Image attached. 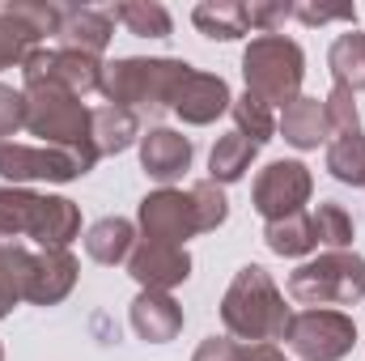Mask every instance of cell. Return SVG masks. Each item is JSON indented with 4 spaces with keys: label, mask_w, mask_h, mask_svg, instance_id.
<instances>
[{
    "label": "cell",
    "mask_w": 365,
    "mask_h": 361,
    "mask_svg": "<svg viewBox=\"0 0 365 361\" xmlns=\"http://www.w3.org/2000/svg\"><path fill=\"white\" fill-rule=\"evenodd\" d=\"M225 217H230V200H225V191L212 179L191 183L187 191H179V187H158L136 208L140 238L170 243V247H182L187 238L225 225Z\"/></svg>",
    "instance_id": "cell-1"
},
{
    "label": "cell",
    "mask_w": 365,
    "mask_h": 361,
    "mask_svg": "<svg viewBox=\"0 0 365 361\" xmlns=\"http://www.w3.org/2000/svg\"><path fill=\"white\" fill-rule=\"evenodd\" d=\"M191 77L187 60H170V56H123L110 60L102 68V98L110 106H123L140 119H158V115H175L182 81Z\"/></svg>",
    "instance_id": "cell-2"
},
{
    "label": "cell",
    "mask_w": 365,
    "mask_h": 361,
    "mask_svg": "<svg viewBox=\"0 0 365 361\" xmlns=\"http://www.w3.org/2000/svg\"><path fill=\"white\" fill-rule=\"evenodd\" d=\"M289 319H293V310L284 306V293L276 289L268 268H259V264L238 268L230 289L221 293V323H225L230 340L276 345V340H284Z\"/></svg>",
    "instance_id": "cell-3"
},
{
    "label": "cell",
    "mask_w": 365,
    "mask_h": 361,
    "mask_svg": "<svg viewBox=\"0 0 365 361\" xmlns=\"http://www.w3.org/2000/svg\"><path fill=\"white\" fill-rule=\"evenodd\" d=\"M0 234L34 243L38 251H68L81 234V208L68 195H47L30 187H0Z\"/></svg>",
    "instance_id": "cell-4"
},
{
    "label": "cell",
    "mask_w": 365,
    "mask_h": 361,
    "mask_svg": "<svg viewBox=\"0 0 365 361\" xmlns=\"http://www.w3.org/2000/svg\"><path fill=\"white\" fill-rule=\"evenodd\" d=\"M247 93L264 106H289L302 98L306 81V51L284 34H255L242 51Z\"/></svg>",
    "instance_id": "cell-5"
},
{
    "label": "cell",
    "mask_w": 365,
    "mask_h": 361,
    "mask_svg": "<svg viewBox=\"0 0 365 361\" xmlns=\"http://www.w3.org/2000/svg\"><path fill=\"white\" fill-rule=\"evenodd\" d=\"M289 298L306 310L357 306L365 298V255L323 251L319 260H306L297 272H289Z\"/></svg>",
    "instance_id": "cell-6"
},
{
    "label": "cell",
    "mask_w": 365,
    "mask_h": 361,
    "mask_svg": "<svg viewBox=\"0 0 365 361\" xmlns=\"http://www.w3.org/2000/svg\"><path fill=\"white\" fill-rule=\"evenodd\" d=\"M26 132L38 136V145H60V149H93V111L77 93L60 86H26Z\"/></svg>",
    "instance_id": "cell-7"
},
{
    "label": "cell",
    "mask_w": 365,
    "mask_h": 361,
    "mask_svg": "<svg viewBox=\"0 0 365 361\" xmlns=\"http://www.w3.org/2000/svg\"><path fill=\"white\" fill-rule=\"evenodd\" d=\"M98 166V153L81 149H60V145H21V141H0V179L9 187L26 183H73Z\"/></svg>",
    "instance_id": "cell-8"
},
{
    "label": "cell",
    "mask_w": 365,
    "mask_h": 361,
    "mask_svg": "<svg viewBox=\"0 0 365 361\" xmlns=\"http://www.w3.org/2000/svg\"><path fill=\"white\" fill-rule=\"evenodd\" d=\"M284 345L302 361H344L357 345V323L344 310H297L284 327Z\"/></svg>",
    "instance_id": "cell-9"
},
{
    "label": "cell",
    "mask_w": 365,
    "mask_h": 361,
    "mask_svg": "<svg viewBox=\"0 0 365 361\" xmlns=\"http://www.w3.org/2000/svg\"><path fill=\"white\" fill-rule=\"evenodd\" d=\"M47 34H60V4H51V0H9V4H0V73L21 68V60Z\"/></svg>",
    "instance_id": "cell-10"
},
{
    "label": "cell",
    "mask_w": 365,
    "mask_h": 361,
    "mask_svg": "<svg viewBox=\"0 0 365 361\" xmlns=\"http://www.w3.org/2000/svg\"><path fill=\"white\" fill-rule=\"evenodd\" d=\"M102 60H93L86 51H68V47H34L21 60V81L26 86H60V90L86 98L102 86Z\"/></svg>",
    "instance_id": "cell-11"
},
{
    "label": "cell",
    "mask_w": 365,
    "mask_h": 361,
    "mask_svg": "<svg viewBox=\"0 0 365 361\" xmlns=\"http://www.w3.org/2000/svg\"><path fill=\"white\" fill-rule=\"evenodd\" d=\"M314 191V175L306 162L297 158H280V162H268L259 175H255V187H251V204L264 221H284L293 213H302V204L310 200Z\"/></svg>",
    "instance_id": "cell-12"
},
{
    "label": "cell",
    "mask_w": 365,
    "mask_h": 361,
    "mask_svg": "<svg viewBox=\"0 0 365 361\" xmlns=\"http://www.w3.org/2000/svg\"><path fill=\"white\" fill-rule=\"evenodd\" d=\"M128 276L140 289H158L170 293L191 276V255L187 247H170V243H153V238H136L132 255H128Z\"/></svg>",
    "instance_id": "cell-13"
},
{
    "label": "cell",
    "mask_w": 365,
    "mask_h": 361,
    "mask_svg": "<svg viewBox=\"0 0 365 361\" xmlns=\"http://www.w3.org/2000/svg\"><path fill=\"white\" fill-rule=\"evenodd\" d=\"M230 106H234V93L225 86V77L191 68V77L182 81V90H179L175 115L182 123H191V128H204V123H217L221 115H230Z\"/></svg>",
    "instance_id": "cell-14"
},
{
    "label": "cell",
    "mask_w": 365,
    "mask_h": 361,
    "mask_svg": "<svg viewBox=\"0 0 365 361\" xmlns=\"http://www.w3.org/2000/svg\"><path fill=\"white\" fill-rule=\"evenodd\" d=\"M191 136H182L175 128H149L140 136V166L149 179H158L162 187H170L175 179H182L191 171Z\"/></svg>",
    "instance_id": "cell-15"
},
{
    "label": "cell",
    "mask_w": 365,
    "mask_h": 361,
    "mask_svg": "<svg viewBox=\"0 0 365 361\" xmlns=\"http://www.w3.org/2000/svg\"><path fill=\"white\" fill-rule=\"evenodd\" d=\"M115 34V17L106 9H90V4H60V47L68 51H86L93 60H102V51L110 47Z\"/></svg>",
    "instance_id": "cell-16"
},
{
    "label": "cell",
    "mask_w": 365,
    "mask_h": 361,
    "mask_svg": "<svg viewBox=\"0 0 365 361\" xmlns=\"http://www.w3.org/2000/svg\"><path fill=\"white\" fill-rule=\"evenodd\" d=\"M77 260L73 251H34V264H30V280H26V302L34 306H56L73 293L77 285Z\"/></svg>",
    "instance_id": "cell-17"
},
{
    "label": "cell",
    "mask_w": 365,
    "mask_h": 361,
    "mask_svg": "<svg viewBox=\"0 0 365 361\" xmlns=\"http://www.w3.org/2000/svg\"><path fill=\"white\" fill-rule=\"evenodd\" d=\"M187 315L170 293H158V289H140L136 302H132V327L145 345H170L182 332Z\"/></svg>",
    "instance_id": "cell-18"
},
{
    "label": "cell",
    "mask_w": 365,
    "mask_h": 361,
    "mask_svg": "<svg viewBox=\"0 0 365 361\" xmlns=\"http://www.w3.org/2000/svg\"><path fill=\"white\" fill-rule=\"evenodd\" d=\"M276 132H280L293 149H319V145L331 141V128H327V111H323V102H319V98H306V93L280 111Z\"/></svg>",
    "instance_id": "cell-19"
},
{
    "label": "cell",
    "mask_w": 365,
    "mask_h": 361,
    "mask_svg": "<svg viewBox=\"0 0 365 361\" xmlns=\"http://www.w3.org/2000/svg\"><path fill=\"white\" fill-rule=\"evenodd\" d=\"M136 247V225L128 217H102L86 230V255L102 268H115V264H128Z\"/></svg>",
    "instance_id": "cell-20"
},
{
    "label": "cell",
    "mask_w": 365,
    "mask_h": 361,
    "mask_svg": "<svg viewBox=\"0 0 365 361\" xmlns=\"http://www.w3.org/2000/svg\"><path fill=\"white\" fill-rule=\"evenodd\" d=\"M140 145V115L123 111V106H98L93 111V149L98 158H115L123 149Z\"/></svg>",
    "instance_id": "cell-21"
},
{
    "label": "cell",
    "mask_w": 365,
    "mask_h": 361,
    "mask_svg": "<svg viewBox=\"0 0 365 361\" xmlns=\"http://www.w3.org/2000/svg\"><path fill=\"white\" fill-rule=\"evenodd\" d=\"M191 21H195L200 34H208V39H217V43H234V39L251 34L247 4H242V0H204V4H195Z\"/></svg>",
    "instance_id": "cell-22"
},
{
    "label": "cell",
    "mask_w": 365,
    "mask_h": 361,
    "mask_svg": "<svg viewBox=\"0 0 365 361\" xmlns=\"http://www.w3.org/2000/svg\"><path fill=\"white\" fill-rule=\"evenodd\" d=\"M30 264H34V251L17 238H4L0 234V319L26 302V280H30Z\"/></svg>",
    "instance_id": "cell-23"
},
{
    "label": "cell",
    "mask_w": 365,
    "mask_h": 361,
    "mask_svg": "<svg viewBox=\"0 0 365 361\" xmlns=\"http://www.w3.org/2000/svg\"><path fill=\"white\" fill-rule=\"evenodd\" d=\"M255 153H259V145H251V141H247V136H238V132L217 136V145H212V153H208V179L217 183V187L238 183L247 171H251Z\"/></svg>",
    "instance_id": "cell-24"
},
{
    "label": "cell",
    "mask_w": 365,
    "mask_h": 361,
    "mask_svg": "<svg viewBox=\"0 0 365 361\" xmlns=\"http://www.w3.org/2000/svg\"><path fill=\"white\" fill-rule=\"evenodd\" d=\"M264 243H268V251L280 255V260H302V255H310V251L319 247L310 213H293V217H284V221H268V225H264Z\"/></svg>",
    "instance_id": "cell-25"
},
{
    "label": "cell",
    "mask_w": 365,
    "mask_h": 361,
    "mask_svg": "<svg viewBox=\"0 0 365 361\" xmlns=\"http://www.w3.org/2000/svg\"><path fill=\"white\" fill-rule=\"evenodd\" d=\"M106 13L119 26H128L136 39H170L175 34V21H170L166 4H158V0H123V4H115Z\"/></svg>",
    "instance_id": "cell-26"
},
{
    "label": "cell",
    "mask_w": 365,
    "mask_h": 361,
    "mask_svg": "<svg viewBox=\"0 0 365 361\" xmlns=\"http://www.w3.org/2000/svg\"><path fill=\"white\" fill-rule=\"evenodd\" d=\"M327 73H331V81L336 86H344V90H365V34L357 30H349V34H340L336 43H331V51H327Z\"/></svg>",
    "instance_id": "cell-27"
},
{
    "label": "cell",
    "mask_w": 365,
    "mask_h": 361,
    "mask_svg": "<svg viewBox=\"0 0 365 361\" xmlns=\"http://www.w3.org/2000/svg\"><path fill=\"white\" fill-rule=\"evenodd\" d=\"M327 175L349 187H365V132L327 141Z\"/></svg>",
    "instance_id": "cell-28"
},
{
    "label": "cell",
    "mask_w": 365,
    "mask_h": 361,
    "mask_svg": "<svg viewBox=\"0 0 365 361\" xmlns=\"http://www.w3.org/2000/svg\"><path fill=\"white\" fill-rule=\"evenodd\" d=\"M310 221H314V238H319V247H327V251H353L357 225H353V217H349L344 204L323 200V204L310 213Z\"/></svg>",
    "instance_id": "cell-29"
},
{
    "label": "cell",
    "mask_w": 365,
    "mask_h": 361,
    "mask_svg": "<svg viewBox=\"0 0 365 361\" xmlns=\"http://www.w3.org/2000/svg\"><path fill=\"white\" fill-rule=\"evenodd\" d=\"M230 115H234V132H238V136H247L251 145H268V141L276 136L272 106H264V102H259V98H251V93L234 98Z\"/></svg>",
    "instance_id": "cell-30"
},
{
    "label": "cell",
    "mask_w": 365,
    "mask_h": 361,
    "mask_svg": "<svg viewBox=\"0 0 365 361\" xmlns=\"http://www.w3.org/2000/svg\"><path fill=\"white\" fill-rule=\"evenodd\" d=\"M191 361H284V353L276 345H242L230 336H208Z\"/></svg>",
    "instance_id": "cell-31"
},
{
    "label": "cell",
    "mask_w": 365,
    "mask_h": 361,
    "mask_svg": "<svg viewBox=\"0 0 365 361\" xmlns=\"http://www.w3.org/2000/svg\"><path fill=\"white\" fill-rule=\"evenodd\" d=\"M323 111H327V128H331V136L361 132V119H357V93L353 90L331 86V93L323 98Z\"/></svg>",
    "instance_id": "cell-32"
},
{
    "label": "cell",
    "mask_w": 365,
    "mask_h": 361,
    "mask_svg": "<svg viewBox=\"0 0 365 361\" xmlns=\"http://www.w3.org/2000/svg\"><path fill=\"white\" fill-rule=\"evenodd\" d=\"M289 17H293V4H284V0H251L247 4V21L259 34H280V26Z\"/></svg>",
    "instance_id": "cell-33"
},
{
    "label": "cell",
    "mask_w": 365,
    "mask_h": 361,
    "mask_svg": "<svg viewBox=\"0 0 365 361\" xmlns=\"http://www.w3.org/2000/svg\"><path fill=\"white\" fill-rule=\"evenodd\" d=\"M17 128H26V93L0 86V141H13Z\"/></svg>",
    "instance_id": "cell-34"
},
{
    "label": "cell",
    "mask_w": 365,
    "mask_h": 361,
    "mask_svg": "<svg viewBox=\"0 0 365 361\" xmlns=\"http://www.w3.org/2000/svg\"><path fill=\"white\" fill-rule=\"evenodd\" d=\"M293 17L306 26H327V21H357L353 4H293Z\"/></svg>",
    "instance_id": "cell-35"
},
{
    "label": "cell",
    "mask_w": 365,
    "mask_h": 361,
    "mask_svg": "<svg viewBox=\"0 0 365 361\" xmlns=\"http://www.w3.org/2000/svg\"><path fill=\"white\" fill-rule=\"evenodd\" d=\"M0 361H4V345H0Z\"/></svg>",
    "instance_id": "cell-36"
}]
</instances>
